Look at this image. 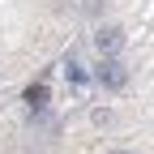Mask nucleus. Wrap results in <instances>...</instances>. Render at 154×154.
<instances>
[{
  "instance_id": "obj_1",
  "label": "nucleus",
  "mask_w": 154,
  "mask_h": 154,
  "mask_svg": "<svg viewBox=\"0 0 154 154\" xmlns=\"http://www.w3.org/2000/svg\"><path fill=\"white\" fill-rule=\"evenodd\" d=\"M94 77H99L103 86H124L128 82V69H124V60H116V56H103L99 69H94Z\"/></svg>"
},
{
  "instance_id": "obj_3",
  "label": "nucleus",
  "mask_w": 154,
  "mask_h": 154,
  "mask_svg": "<svg viewBox=\"0 0 154 154\" xmlns=\"http://www.w3.org/2000/svg\"><path fill=\"white\" fill-rule=\"evenodd\" d=\"M26 107H30V111H43V107H47V86H43V82H34V86L26 90Z\"/></svg>"
},
{
  "instance_id": "obj_4",
  "label": "nucleus",
  "mask_w": 154,
  "mask_h": 154,
  "mask_svg": "<svg viewBox=\"0 0 154 154\" xmlns=\"http://www.w3.org/2000/svg\"><path fill=\"white\" fill-rule=\"evenodd\" d=\"M64 73H69V82H73L77 90H86V69H82L77 56H69V60H64Z\"/></svg>"
},
{
  "instance_id": "obj_2",
  "label": "nucleus",
  "mask_w": 154,
  "mask_h": 154,
  "mask_svg": "<svg viewBox=\"0 0 154 154\" xmlns=\"http://www.w3.org/2000/svg\"><path fill=\"white\" fill-rule=\"evenodd\" d=\"M120 43H124V30H120V26H103L99 34H94V47H99L103 56H116Z\"/></svg>"
},
{
  "instance_id": "obj_5",
  "label": "nucleus",
  "mask_w": 154,
  "mask_h": 154,
  "mask_svg": "<svg viewBox=\"0 0 154 154\" xmlns=\"http://www.w3.org/2000/svg\"><path fill=\"white\" fill-rule=\"evenodd\" d=\"M116 154H124V150H116Z\"/></svg>"
}]
</instances>
